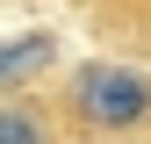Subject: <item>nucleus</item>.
I'll return each mask as SVG.
<instances>
[{"label":"nucleus","instance_id":"obj_1","mask_svg":"<svg viewBox=\"0 0 151 144\" xmlns=\"http://www.w3.org/2000/svg\"><path fill=\"white\" fill-rule=\"evenodd\" d=\"M72 115L86 130H137L151 115V79L129 65H86L72 79Z\"/></svg>","mask_w":151,"mask_h":144},{"label":"nucleus","instance_id":"obj_2","mask_svg":"<svg viewBox=\"0 0 151 144\" xmlns=\"http://www.w3.org/2000/svg\"><path fill=\"white\" fill-rule=\"evenodd\" d=\"M43 58H50V36H22L14 50H0V86H22Z\"/></svg>","mask_w":151,"mask_h":144},{"label":"nucleus","instance_id":"obj_3","mask_svg":"<svg viewBox=\"0 0 151 144\" xmlns=\"http://www.w3.org/2000/svg\"><path fill=\"white\" fill-rule=\"evenodd\" d=\"M0 144H50L29 101H7V108H0Z\"/></svg>","mask_w":151,"mask_h":144}]
</instances>
